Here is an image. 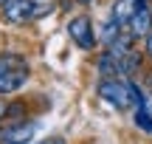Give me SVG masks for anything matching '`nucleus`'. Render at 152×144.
Instances as JSON below:
<instances>
[{
	"label": "nucleus",
	"mask_w": 152,
	"mask_h": 144,
	"mask_svg": "<svg viewBox=\"0 0 152 144\" xmlns=\"http://www.w3.org/2000/svg\"><path fill=\"white\" fill-rule=\"evenodd\" d=\"M28 68L26 57L20 54H3L0 57V93H14L28 82Z\"/></svg>",
	"instance_id": "1"
},
{
	"label": "nucleus",
	"mask_w": 152,
	"mask_h": 144,
	"mask_svg": "<svg viewBox=\"0 0 152 144\" xmlns=\"http://www.w3.org/2000/svg\"><path fill=\"white\" fill-rule=\"evenodd\" d=\"M99 96H102L107 105H113L115 110H124L127 105L132 102V93H130V82H118V79H104L99 85Z\"/></svg>",
	"instance_id": "2"
},
{
	"label": "nucleus",
	"mask_w": 152,
	"mask_h": 144,
	"mask_svg": "<svg viewBox=\"0 0 152 144\" xmlns=\"http://www.w3.org/2000/svg\"><path fill=\"white\" fill-rule=\"evenodd\" d=\"M68 34H71V40L79 48H85V51H90L93 45H96V34H93V23L87 20L85 14L82 17H73L71 23H68Z\"/></svg>",
	"instance_id": "3"
},
{
	"label": "nucleus",
	"mask_w": 152,
	"mask_h": 144,
	"mask_svg": "<svg viewBox=\"0 0 152 144\" xmlns=\"http://www.w3.org/2000/svg\"><path fill=\"white\" fill-rule=\"evenodd\" d=\"M0 6H3V14L9 17L11 23H26V20H31V17L39 14L34 0H3Z\"/></svg>",
	"instance_id": "4"
},
{
	"label": "nucleus",
	"mask_w": 152,
	"mask_h": 144,
	"mask_svg": "<svg viewBox=\"0 0 152 144\" xmlns=\"http://www.w3.org/2000/svg\"><path fill=\"white\" fill-rule=\"evenodd\" d=\"M31 136H34V122H14L0 130V141L3 144H28Z\"/></svg>",
	"instance_id": "5"
},
{
	"label": "nucleus",
	"mask_w": 152,
	"mask_h": 144,
	"mask_svg": "<svg viewBox=\"0 0 152 144\" xmlns=\"http://www.w3.org/2000/svg\"><path fill=\"white\" fill-rule=\"evenodd\" d=\"M130 31H132V37H144V34L152 31V11H149L147 3H144L141 9L132 14V20H130Z\"/></svg>",
	"instance_id": "6"
},
{
	"label": "nucleus",
	"mask_w": 152,
	"mask_h": 144,
	"mask_svg": "<svg viewBox=\"0 0 152 144\" xmlns=\"http://www.w3.org/2000/svg\"><path fill=\"white\" fill-rule=\"evenodd\" d=\"M147 3V0H115L113 3V20H118V23H130L132 20V14H135L141 6Z\"/></svg>",
	"instance_id": "7"
},
{
	"label": "nucleus",
	"mask_w": 152,
	"mask_h": 144,
	"mask_svg": "<svg viewBox=\"0 0 152 144\" xmlns=\"http://www.w3.org/2000/svg\"><path fill=\"white\" fill-rule=\"evenodd\" d=\"M135 124H138L141 130H147V133H152V113L147 110V105L138 107V113H135Z\"/></svg>",
	"instance_id": "8"
},
{
	"label": "nucleus",
	"mask_w": 152,
	"mask_h": 144,
	"mask_svg": "<svg viewBox=\"0 0 152 144\" xmlns=\"http://www.w3.org/2000/svg\"><path fill=\"white\" fill-rule=\"evenodd\" d=\"M147 54H149V57H152V31H149V34H147Z\"/></svg>",
	"instance_id": "9"
},
{
	"label": "nucleus",
	"mask_w": 152,
	"mask_h": 144,
	"mask_svg": "<svg viewBox=\"0 0 152 144\" xmlns=\"http://www.w3.org/2000/svg\"><path fill=\"white\" fill-rule=\"evenodd\" d=\"M3 113H6V105H3V102H0V119H3Z\"/></svg>",
	"instance_id": "10"
},
{
	"label": "nucleus",
	"mask_w": 152,
	"mask_h": 144,
	"mask_svg": "<svg viewBox=\"0 0 152 144\" xmlns=\"http://www.w3.org/2000/svg\"><path fill=\"white\" fill-rule=\"evenodd\" d=\"M42 144H62V141H56V139H51V141H42Z\"/></svg>",
	"instance_id": "11"
},
{
	"label": "nucleus",
	"mask_w": 152,
	"mask_h": 144,
	"mask_svg": "<svg viewBox=\"0 0 152 144\" xmlns=\"http://www.w3.org/2000/svg\"><path fill=\"white\" fill-rule=\"evenodd\" d=\"M79 3H82V6H87V3H93V0H79Z\"/></svg>",
	"instance_id": "12"
},
{
	"label": "nucleus",
	"mask_w": 152,
	"mask_h": 144,
	"mask_svg": "<svg viewBox=\"0 0 152 144\" xmlns=\"http://www.w3.org/2000/svg\"><path fill=\"white\" fill-rule=\"evenodd\" d=\"M0 3H3V0H0Z\"/></svg>",
	"instance_id": "13"
}]
</instances>
